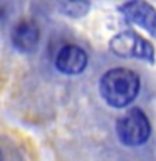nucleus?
<instances>
[{"label": "nucleus", "instance_id": "5", "mask_svg": "<svg viewBox=\"0 0 156 161\" xmlns=\"http://www.w3.org/2000/svg\"><path fill=\"white\" fill-rule=\"evenodd\" d=\"M86 65H87V54L79 45H64L55 55V67L62 74H81L84 72Z\"/></svg>", "mask_w": 156, "mask_h": 161}, {"label": "nucleus", "instance_id": "3", "mask_svg": "<svg viewBox=\"0 0 156 161\" xmlns=\"http://www.w3.org/2000/svg\"><path fill=\"white\" fill-rule=\"evenodd\" d=\"M111 52L118 57L124 59H143L148 62H153L154 59V49L146 39H143L141 35H138L133 30H124L118 35H114L109 42Z\"/></svg>", "mask_w": 156, "mask_h": 161}, {"label": "nucleus", "instance_id": "8", "mask_svg": "<svg viewBox=\"0 0 156 161\" xmlns=\"http://www.w3.org/2000/svg\"><path fill=\"white\" fill-rule=\"evenodd\" d=\"M0 161H2V153H0Z\"/></svg>", "mask_w": 156, "mask_h": 161}, {"label": "nucleus", "instance_id": "7", "mask_svg": "<svg viewBox=\"0 0 156 161\" xmlns=\"http://www.w3.org/2000/svg\"><path fill=\"white\" fill-rule=\"evenodd\" d=\"M89 2H79V0H70V2L59 3V8L64 15L69 17H84L89 12Z\"/></svg>", "mask_w": 156, "mask_h": 161}, {"label": "nucleus", "instance_id": "6", "mask_svg": "<svg viewBox=\"0 0 156 161\" xmlns=\"http://www.w3.org/2000/svg\"><path fill=\"white\" fill-rule=\"evenodd\" d=\"M40 42V30L34 22L24 20L19 22L12 30V44L19 52L32 54L37 50Z\"/></svg>", "mask_w": 156, "mask_h": 161}, {"label": "nucleus", "instance_id": "2", "mask_svg": "<svg viewBox=\"0 0 156 161\" xmlns=\"http://www.w3.org/2000/svg\"><path fill=\"white\" fill-rule=\"evenodd\" d=\"M116 133H118L119 141L126 146L144 144L151 134V124L148 116L138 108L129 109L124 116L118 119Z\"/></svg>", "mask_w": 156, "mask_h": 161}, {"label": "nucleus", "instance_id": "4", "mask_svg": "<svg viewBox=\"0 0 156 161\" xmlns=\"http://www.w3.org/2000/svg\"><path fill=\"white\" fill-rule=\"evenodd\" d=\"M119 10L129 24L143 27L156 39V8L151 3L141 2V0H131L121 5Z\"/></svg>", "mask_w": 156, "mask_h": 161}, {"label": "nucleus", "instance_id": "1", "mask_svg": "<svg viewBox=\"0 0 156 161\" xmlns=\"http://www.w3.org/2000/svg\"><path fill=\"white\" fill-rule=\"evenodd\" d=\"M141 82L134 70L116 67L108 70L99 82V92L111 108L121 109L138 97Z\"/></svg>", "mask_w": 156, "mask_h": 161}]
</instances>
